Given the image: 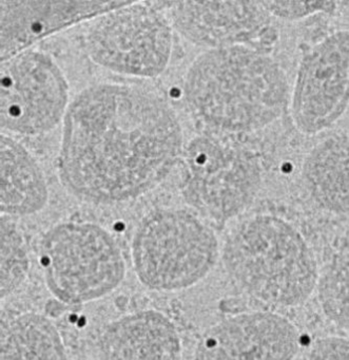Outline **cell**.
<instances>
[{"label":"cell","instance_id":"obj_3","mask_svg":"<svg viewBox=\"0 0 349 360\" xmlns=\"http://www.w3.org/2000/svg\"><path fill=\"white\" fill-rule=\"evenodd\" d=\"M220 258L230 279L260 302L277 307L304 304L317 290V259L288 221L256 214L229 233Z\"/></svg>","mask_w":349,"mask_h":360},{"label":"cell","instance_id":"obj_7","mask_svg":"<svg viewBox=\"0 0 349 360\" xmlns=\"http://www.w3.org/2000/svg\"><path fill=\"white\" fill-rule=\"evenodd\" d=\"M173 30L157 3L127 1L94 18L84 34V48L92 62L107 70L153 79L169 66Z\"/></svg>","mask_w":349,"mask_h":360},{"label":"cell","instance_id":"obj_1","mask_svg":"<svg viewBox=\"0 0 349 360\" xmlns=\"http://www.w3.org/2000/svg\"><path fill=\"white\" fill-rule=\"evenodd\" d=\"M184 149L178 115L159 92L131 84H96L70 103L58 172L64 186L83 201L125 203L165 181Z\"/></svg>","mask_w":349,"mask_h":360},{"label":"cell","instance_id":"obj_9","mask_svg":"<svg viewBox=\"0 0 349 360\" xmlns=\"http://www.w3.org/2000/svg\"><path fill=\"white\" fill-rule=\"evenodd\" d=\"M174 30L187 41L208 49L251 48L271 53L279 41L273 16L262 1L212 0L157 3Z\"/></svg>","mask_w":349,"mask_h":360},{"label":"cell","instance_id":"obj_4","mask_svg":"<svg viewBox=\"0 0 349 360\" xmlns=\"http://www.w3.org/2000/svg\"><path fill=\"white\" fill-rule=\"evenodd\" d=\"M220 256L213 229L192 210L159 207L136 226L132 261L140 281L157 292L186 290L205 279Z\"/></svg>","mask_w":349,"mask_h":360},{"label":"cell","instance_id":"obj_19","mask_svg":"<svg viewBox=\"0 0 349 360\" xmlns=\"http://www.w3.org/2000/svg\"><path fill=\"white\" fill-rule=\"evenodd\" d=\"M273 18L285 20H298L311 14L336 12L338 3L334 1H262Z\"/></svg>","mask_w":349,"mask_h":360},{"label":"cell","instance_id":"obj_17","mask_svg":"<svg viewBox=\"0 0 349 360\" xmlns=\"http://www.w3.org/2000/svg\"><path fill=\"white\" fill-rule=\"evenodd\" d=\"M317 292L326 318L338 328L349 330V248L332 257L320 271Z\"/></svg>","mask_w":349,"mask_h":360},{"label":"cell","instance_id":"obj_2","mask_svg":"<svg viewBox=\"0 0 349 360\" xmlns=\"http://www.w3.org/2000/svg\"><path fill=\"white\" fill-rule=\"evenodd\" d=\"M183 94L206 131L233 136L277 121L289 102V84L270 54L235 46L199 54L185 75Z\"/></svg>","mask_w":349,"mask_h":360},{"label":"cell","instance_id":"obj_18","mask_svg":"<svg viewBox=\"0 0 349 360\" xmlns=\"http://www.w3.org/2000/svg\"><path fill=\"white\" fill-rule=\"evenodd\" d=\"M29 256L20 227L11 217L1 218V298L14 294L26 281Z\"/></svg>","mask_w":349,"mask_h":360},{"label":"cell","instance_id":"obj_12","mask_svg":"<svg viewBox=\"0 0 349 360\" xmlns=\"http://www.w3.org/2000/svg\"><path fill=\"white\" fill-rule=\"evenodd\" d=\"M126 3L119 0H1V62L30 49L50 35L94 20Z\"/></svg>","mask_w":349,"mask_h":360},{"label":"cell","instance_id":"obj_6","mask_svg":"<svg viewBox=\"0 0 349 360\" xmlns=\"http://www.w3.org/2000/svg\"><path fill=\"white\" fill-rule=\"evenodd\" d=\"M46 284L60 302L83 304L119 288L126 263L117 240L91 222H64L50 229L39 243Z\"/></svg>","mask_w":349,"mask_h":360},{"label":"cell","instance_id":"obj_13","mask_svg":"<svg viewBox=\"0 0 349 360\" xmlns=\"http://www.w3.org/2000/svg\"><path fill=\"white\" fill-rule=\"evenodd\" d=\"M180 353L178 328L152 309L115 320L98 343V360H180Z\"/></svg>","mask_w":349,"mask_h":360},{"label":"cell","instance_id":"obj_14","mask_svg":"<svg viewBox=\"0 0 349 360\" xmlns=\"http://www.w3.org/2000/svg\"><path fill=\"white\" fill-rule=\"evenodd\" d=\"M302 180L320 208L349 216V134H334L315 145L305 158Z\"/></svg>","mask_w":349,"mask_h":360},{"label":"cell","instance_id":"obj_16","mask_svg":"<svg viewBox=\"0 0 349 360\" xmlns=\"http://www.w3.org/2000/svg\"><path fill=\"white\" fill-rule=\"evenodd\" d=\"M1 360H68V356L51 320L27 313L4 320Z\"/></svg>","mask_w":349,"mask_h":360},{"label":"cell","instance_id":"obj_8","mask_svg":"<svg viewBox=\"0 0 349 360\" xmlns=\"http://www.w3.org/2000/svg\"><path fill=\"white\" fill-rule=\"evenodd\" d=\"M1 128L6 134L41 136L64 122L69 85L46 52L26 50L1 64Z\"/></svg>","mask_w":349,"mask_h":360},{"label":"cell","instance_id":"obj_10","mask_svg":"<svg viewBox=\"0 0 349 360\" xmlns=\"http://www.w3.org/2000/svg\"><path fill=\"white\" fill-rule=\"evenodd\" d=\"M349 107V31L324 37L303 56L290 96L294 125L305 134L325 131Z\"/></svg>","mask_w":349,"mask_h":360},{"label":"cell","instance_id":"obj_11","mask_svg":"<svg viewBox=\"0 0 349 360\" xmlns=\"http://www.w3.org/2000/svg\"><path fill=\"white\" fill-rule=\"evenodd\" d=\"M300 333L283 316L253 311L229 316L199 337L195 360H294Z\"/></svg>","mask_w":349,"mask_h":360},{"label":"cell","instance_id":"obj_15","mask_svg":"<svg viewBox=\"0 0 349 360\" xmlns=\"http://www.w3.org/2000/svg\"><path fill=\"white\" fill-rule=\"evenodd\" d=\"M3 216L37 214L49 202V187L43 168L34 155L10 134L1 136V187Z\"/></svg>","mask_w":349,"mask_h":360},{"label":"cell","instance_id":"obj_20","mask_svg":"<svg viewBox=\"0 0 349 360\" xmlns=\"http://www.w3.org/2000/svg\"><path fill=\"white\" fill-rule=\"evenodd\" d=\"M307 360H349V339L336 336L317 339Z\"/></svg>","mask_w":349,"mask_h":360},{"label":"cell","instance_id":"obj_5","mask_svg":"<svg viewBox=\"0 0 349 360\" xmlns=\"http://www.w3.org/2000/svg\"><path fill=\"white\" fill-rule=\"evenodd\" d=\"M182 195L202 218L226 223L253 204L263 185L260 158L233 136L204 132L185 145Z\"/></svg>","mask_w":349,"mask_h":360}]
</instances>
